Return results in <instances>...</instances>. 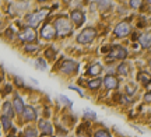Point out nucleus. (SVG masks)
Wrapping results in <instances>:
<instances>
[{
	"mask_svg": "<svg viewBox=\"0 0 151 137\" xmlns=\"http://www.w3.org/2000/svg\"><path fill=\"white\" fill-rule=\"evenodd\" d=\"M3 116L9 118V119L14 116V106L11 104H9V102H6V104L3 105Z\"/></svg>",
	"mask_w": 151,
	"mask_h": 137,
	"instance_id": "14",
	"label": "nucleus"
},
{
	"mask_svg": "<svg viewBox=\"0 0 151 137\" xmlns=\"http://www.w3.org/2000/svg\"><path fill=\"white\" fill-rule=\"evenodd\" d=\"M78 69V63H76L73 60H65L62 63V67H60V71L65 73V74H70V73H74Z\"/></svg>",
	"mask_w": 151,
	"mask_h": 137,
	"instance_id": "4",
	"label": "nucleus"
},
{
	"mask_svg": "<svg viewBox=\"0 0 151 137\" xmlns=\"http://www.w3.org/2000/svg\"><path fill=\"white\" fill-rule=\"evenodd\" d=\"M99 85H101V78H94V80H91V81H88V87L92 88V90L98 88Z\"/></svg>",
	"mask_w": 151,
	"mask_h": 137,
	"instance_id": "19",
	"label": "nucleus"
},
{
	"mask_svg": "<svg viewBox=\"0 0 151 137\" xmlns=\"http://www.w3.org/2000/svg\"><path fill=\"white\" fill-rule=\"evenodd\" d=\"M139 78H140V81L143 82L144 85H148V84L151 82V74H148V73H144V71L139 74Z\"/></svg>",
	"mask_w": 151,
	"mask_h": 137,
	"instance_id": "16",
	"label": "nucleus"
},
{
	"mask_svg": "<svg viewBox=\"0 0 151 137\" xmlns=\"http://www.w3.org/2000/svg\"><path fill=\"white\" fill-rule=\"evenodd\" d=\"M39 129H41V132H42L43 134H48V136H50V134L53 133L52 125L46 121H39Z\"/></svg>",
	"mask_w": 151,
	"mask_h": 137,
	"instance_id": "10",
	"label": "nucleus"
},
{
	"mask_svg": "<svg viewBox=\"0 0 151 137\" xmlns=\"http://www.w3.org/2000/svg\"><path fill=\"white\" fill-rule=\"evenodd\" d=\"M84 115H86V118H88V119H95V118H97L95 112H92V110H90V109L84 110Z\"/></svg>",
	"mask_w": 151,
	"mask_h": 137,
	"instance_id": "22",
	"label": "nucleus"
},
{
	"mask_svg": "<svg viewBox=\"0 0 151 137\" xmlns=\"http://www.w3.org/2000/svg\"><path fill=\"white\" fill-rule=\"evenodd\" d=\"M140 4H141L140 0H133V1H130V6H132V7H139Z\"/></svg>",
	"mask_w": 151,
	"mask_h": 137,
	"instance_id": "29",
	"label": "nucleus"
},
{
	"mask_svg": "<svg viewBox=\"0 0 151 137\" xmlns=\"http://www.w3.org/2000/svg\"><path fill=\"white\" fill-rule=\"evenodd\" d=\"M98 4H99V7H101L102 10H105V9L111 7V3H109V1H98Z\"/></svg>",
	"mask_w": 151,
	"mask_h": 137,
	"instance_id": "24",
	"label": "nucleus"
},
{
	"mask_svg": "<svg viewBox=\"0 0 151 137\" xmlns=\"http://www.w3.org/2000/svg\"><path fill=\"white\" fill-rule=\"evenodd\" d=\"M20 39L24 42H34L37 39V32L32 28H25L21 34H20Z\"/></svg>",
	"mask_w": 151,
	"mask_h": 137,
	"instance_id": "6",
	"label": "nucleus"
},
{
	"mask_svg": "<svg viewBox=\"0 0 151 137\" xmlns=\"http://www.w3.org/2000/svg\"><path fill=\"white\" fill-rule=\"evenodd\" d=\"M42 137H50V136H48V134H43V136Z\"/></svg>",
	"mask_w": 151,
	"mask_h": 137,
	"instance_id": "33",
	"label": "nucleus"
},
{
	"mask_svg": "<svg viewBox=\"0 0 151 137\" xmlns=\"http://www.w3.org/2000/svg\"><path fill=\"white\" fill-rule=\"evenodd\" d=\"M144 101H146V102H148V104H151V91H150V93H147L146 95H144Z\"/></svg>",
	"mask_w": 151,
	"mask_h": 137,
	"instance_id": "30",
	"label": "nucleus"
},
{
	"mask_svg": "<svg viewBox=\"0 0 151 137\" xmlns=\"http://www.w3.org/2000/svg\"><path fill=\"white\" fill-rule=\"evenodd\" d=\"M148 3H150V4H151V0H150V1H148Z\"/></svg>",
	"mask_w": 151,
	"mask_h": 137,
	"instance_id": "34",
	"label": "nucleus"
},
{
	"mask_svg": "<svg viewBox=\"0 0 151 137\" xmlns=\"http://www.w3.org/2000/svg\"><path fill=\"white\" fill-rule=\"evenodd\" d=\"M59 99L62 101V102H63V104H66V105H69V106H71V101H70V99H67L66 97H63V95H60Z\"/></svg>",
	"mask_w": 151,
	"mask_h": 137,
	"instance_id": "26",
	"label": "nucleus"
},
{
	"mask_svg": "<svg viewBox=\"0 0 151 137\" xmlns=\"http://www.w3.org/2000/svg\"><path fill=\"white\" fill-rule=\"evenodd\" d=\"M24 118H25V121H34L35 118H37V113H35V109H34L32 106H25V110H24Z\"/></svg>",
	"mask_w": 151,
	"mask_h": 137,
	"instance_id": "15",
	"label": "nucleus"
},
{
	"mask_svg": "<svg viewBox=\"0 0 151 137\" xmlns=\"http://www.w3.org/2000/svg\"><path fill=\"white\" fill-rule=\"evenodd\" d=\"M126 56H127V52L124 48H120V46H116V48H113L111 50V53H109V57H116V59H126Z\"/></svg>",
	"mask_w": 151,
	"mask_h": 137,
	"instance_id": "8",
	"label": "nucleus"
},
{
	"mask_svg": "<svg viewBox=\"0 0 151 137\" xmlns=\"http://www.w3.org/2000/svg\"><path fill=\"white\" fill-rule=\"evenodd\" d=\"M1 125H3V129L4 130H9L11 127V122L9 118H6V116H1Z\"/></svg>",
	"mask_w": 151,
	"mask_h": 137,
	"instance_id": "20",
	"label": "nucleus"
},
{
	"mask_svg": "<svg viewBox=\"0 0 151 137\" xmlns=\"http://www.w3.org/2000/svg\"><path fill=\"white\" fill-rule=\"evenodd\" d=\"M24 137H37V130H35V129H31V127H28L27 130L24 132Z\"/></svg>",
	"mask_w": 151,
	"mask_h": 137,
	"instance_id": "21",
	"label": "nucleus"
},
{
	"mask_svg": "<svg viewBox=\"0 0 151 137\" xmlns=\"http://www.w3.org/2000/svg\"><path fill=\"white\" fill-rule=\"evenodd\" d=\"M140 45L143 48H151V31L140 37Z\"/></svg>",
	"mask_w": 151,
	"mask_h": 137,
	"instance_id": "13",
	"label": "nucleus"
},
{
	"mask_svg": "<svg viewBox=\"0 0 151 137\" xmlns=\"http://www.w3.org/2000/svg\"><path fill=\"white\" fill-rule=\"evenodd\" d=\"M95 137H111V134H109L106 130H98V132L95 133Z\"/></svg>",
	"mask_w": 151,
	"mask_h": 137,
	"instance_id": "23",
	"label": "nucleus"
},
{
	"mask_svg": "<svg viewBox=\"0 0 151 137\" xmlns=\"http://www.w3.org/2000/svg\"><path fill=\"white\" fill-rule=\"evenodd\" d=\"M17 80V82H18V85H22V80L21 78H16Z\"/></svg>",
	"mask_w": 151,
	"mask_h": 137,
	"instance_id": "32",
	"label": "nucleus"
},
{
	"mask_svg": "<svg viewBox=\"0 0 151 137\" xmlns=\"http://www.w3.org/2000/svg\"><path fill=\"white\" fill-rule=\"evenodd\" d=\"M49 14V9H42V10H38L37 13H34L31 16H28L27 18V22L28 25H31V27H37L39 22L42 21L45 17Z\"/></svg>",
	"mask_w": 151,
	"mask_h": 137,
	"instance_id": "2",
	"label": "nucleus"
},
{
	"mask_svg": "<svg viewBox=\"0 0 151 137\" xmlns=\"http://www.w3.org/2000/svg\"><path fill=\"white\" fill-rule=\"evenodd\" d=\"M13 106H14V110H16L18 115H20V113H24V110H25L24 102H22V99L20 98V97H16V98H14V101H13Z\"/></svg>",
	"mask_w": 151,
	"mask_h": 137,
	"instance_id": "11",
	"label": "nucleus"
},
{
	"mask_svg": "<svg viewBox=\"0 0 151 137\" xmlns=\"http://www.w3.org/2000/svg\"><path fill=\"white\" fill-rule=\"evenodd\" d=\"M38 69H46V63H45V60H42V59H38Z\"/></svg>",
	"mask_w": 151,
	"mask_h": 137,
	"instance_id": "27",
	"label": "nucleus"
},
{
	"mask_svg": "<svg viewBox=\"0 0 151 137\" xmlns=\"http://www.w3.org/2000/svg\"><path fill=\"white\" fill-rule=\"evenodd\" d=\"M55 55H56V52H55L53 49H48V50H46V56H48V57H50V59H53Z\"/></svg>",
	"mask_w": 151,
	"mask_h": 137,
	"instance_id": "28",
	"label": "nucleus"
},
{
	"mask_svg": "<svg viewBox=\"0 0 151 137\" xmlns=\"http://www.w3.org/2000/svg\"><path fill=\"white\" fill-rule=\"evenodd\" d=\"M69 88H70V90H74V91H77V93H78V94H80V95H81V97H83V93H81V90H80V88L74 87V85H70V87H69Z\"/></svg>",
	"mask_w": 151,
	"mask_h": 137,
	"instance_id": "31",
	"label": "nucleus"
},
{
	"mask_svg": "<svg viewBox=\"0 0 151 137\" xmlns=\"http://www.w3.org/2000/svg\"><path fill=\"white\" fill-rule=\"evenodd\" d=\"M56 34H58L56 28H55L53 25H50V24H46V25L41 29V35H42V38H45V39H53Z\"/></svg>",
	"mask_w": 151,
	"mask_h": 137,
	"instance_id": "7",
	"label": "nucleus"
},
{
	"mask_svg": "<svg viewBox=\"0 0 151 137\" xmlns=\"http://www.w3.org/2000/svg\"><path fill=\"white\" fill-rule=\"evenodd\" d=\"M71 20H73V22H74L77 27H80L81 24L84 22V14L81 13V11L78 10H76L71 13Z\"/></svg>",
	"mask_w": 151,
	"mask_h": 137,
	"instance_id": "12",
	"label": "nucleus"
},
{
	"mask_svg": "<svg viewBox=\"0 0 151 137\" xmlns=\"http://www.w3.org/2000/svg\"><path fill=\"white\" fill-rule=\"evenodd\" d=\"M104 84H105V87L108 88V90H113V88L118 87L119 81L115 76H106L104 78Z\"/></svg>",
	"mask_w": 151,
	"mask_h": 137,
	"instance_id": "9",
	"label": "nucleus"
},
{
	"mask_svg": "<svg viewBox=\"0 0 151 137\" xmlns=\"http://www.w3.org/2000/svg\"><path fill=\"white\" fill-rule=\"evenodd\" d=\"M101 70H102L101 65H94V66H91L88 69V74H90V76H98V74L101 73Z\"/></svg>",
	"mask_w": 151,
	"mask_h": 137,
	"instance_id": "17",
	"label": "nucleus"
},
{
	"mask_svg": "<svg viewBox=\"0 0 151 137\" xmlns=\"http://www.w3.org/2000/svg\"><path fill=\"white\" fill-rule=\"evenodd\" d=\"M55 28L58 34L60 35H69L71 32V25H70V21L66 18V17H59L56 21H55Z\"/></svg>",
	"mask_w": 151,
	"mask_h": 137,
	"instance_id": "1",
	"label": "nucleus"
},
{
	"mask_svg": "<svg viewBox=\"0 0 151 137\" xmlns=\"http://www.w3.org/2000/svg\"><path fill=\"white\" fill-rule=\"evenodd\" d=\"M95 35H97V31L94 28H86L77 37V41L80 44H90V42H92V39H95Z\"/></svg>",
	"mask_w": 151,
	"mask_h": 137,
	"instance_id": "3",
	"label": "nucleus"
},
{
	"mask_svg": "<svg viewBox=\"0 0 151 137\" xmlns=\"http://www.w3.org/2000/svg\"><path fill=\"white\" fill-rule=\"evenodd\" d=\"M118 73L122 74V76H126V74L129 73V66H127L126 63H120V66L118 67Z\"/></svg>",
	"mask_w": 151,
	"mask_h": 137,
	"instance_id": "18",
	"label": "nucleus"
},
{
	"mask_svg": "<svg viewBox=\"0 0 151 137\" xmlns=\"http://www.w3.org/2000/svg\"><path fill=\"white\" fill-rule=\"evenodd\" d=\"M150 67H151V63H150Z\"/></svg>",
	"mask_w": 151,
	"mask_h": 137,
	"instance_id": "35",
	"label": "nucleus"
},
{
	"mask_svg": "<svg viewBox=\"0 0 151 137\" xmlns=\"http://www.w3.org/2000/svg\"><path fill=\"white\" fill-rule=\"evenodd\" d=\"M130 32V24L127 21H122L115 28V35L116 37H126Z\"/></svg>",
	"mask_w": 151,
	"mask_h": 137,
	"instance_id": "5",
	"label": "nucleus"
},
{
	"mask_svg": "<svg viewBox=\"0 0 151 137\" xmlns=\"http://www.w3.org/2000/svg\"><path fill=\"white\" fill-rule=\"evenodd\" d=\"M37 49H38L37 45H27V46H25V50H27V52H35Z\"/></svg>",
	"mask_w": 151,
	"mask_h": 137,
	"instance_id": "25",
	"label": "nucleus"
},
{
	"mask_svg": "<svg viewBox=\"0 0 151 137\" xmlns=\"http://www.w3.org/2000/svg\"><path fill=\"white\" fill-rule=\"evenodd\" d=\"M9 137H11V136H9Z\"/></svg>",
	"mask_w": 151,
	"mask_h": 137,
	"instance_id": "36",
	"label": "nucleus"
}]
</instances>
